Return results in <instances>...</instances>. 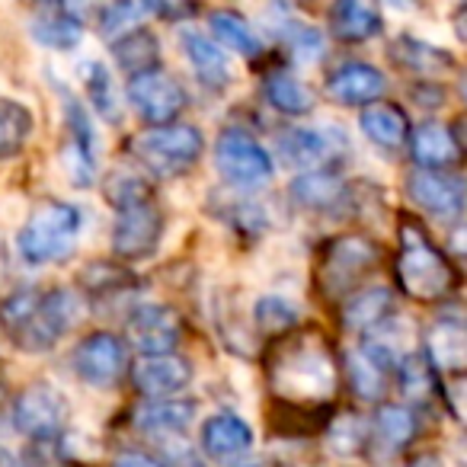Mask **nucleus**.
Instances as JSON below:
<instances>
[{"instance_id":"nucleus-1","label":"nucleus","mask_w":467,"mask_h":467,"mask_svg":"<svg viewBox=\"0 0 467 467\" xmlns=\"http://www.w3.org/2000/svg\"><path fill=\"white\" fill-rule=\"evenodd\" d=\"M84 317V301L65 285L16 288L0 301V330L16 349L52 352Z\"/></svg>"},{"instance_id":"nucleus-2","label":"nucleus","mask_w":467,"mask_h":467,"mask_svg":"<svg viewBox=\"0 0 467 467\" xmlns=\"http://www.w3.org/2000/svg\"><path fill=\"white\" fill-rule=\"evenodd\" d=\"M84 234V212L71 202H42L16 231V254L26 266H48L74 254Z\"/></svg>"},{"instance_id":"nucleus-3","label":"nucleus","mask_w":467,"mask_h":467,"mask_svg":"<svg viewBox=\"0 0 467 467\" xmlns=\"http://www.w3.org/2000/svg\"><path fill=\"white\" fill-rule=\"evenodd\" d=\"M397 282H400V288L410 298L422 301V305L441 301L454 288L451 263L422 234V227L403 224L400 256H397Z\"/></svg>"},{"instance_id":"nucleus-4","label":"nucleus","mask_w":467,"mask_h":467,"mask_svg":"<svg viewBox=\"0 0 467 467\" xmlns=\"http://www.w3.org/2000/svg\"><path fill=\"white\" fill-rule=\"evenodd\" d=\"M205 154V138L195 125L170 122L148 129L131 141V157L157 180H180Z\"/></svg>"},{"instance_id":"nucleus-5","label":"nucleus","mask_w":467,"mask_h":467,"mask_svg":"<svg viewBox=\"0 0 467 467\" xmlns=\"http://www.w3.org/2000/svg\"><path fill=\"white\" fill-rule=\"evenodd\" d=\"M273 388L288 400H327L337 388V368L324 346L301 339L275 362Z\"/></svg>"},{"instance_id":"nucleus-6","label":"nucleus","mask_w":467,"mask_h":467,"mask_svg":"<svg viewBox=\"0 0 467 467\" xmlns=\"http://www.w3.org/2000/svg\"><path fill=\"white\" fill-rule=\"evenodd\" d=\"M214 170L234 189L266 186L275 173L273 154L241 125H227L214 138Z\"/></svg>"},{"instance_id":"nucleus-7","label":"nucleus","mask_w":467,"mask_h":467,"mask_svg":"<svg viewBox=\"0 0 467 467\" xmlns=\"http://www.w3.org/2000/svg\"><path fill=\"white\" fill-rule=\"evenodd\" d=\"M67 416H71V403L48 381L26 384L14 397V407H10L14 429L20 435H26V439H33L36 445H48L52 439H58L67 426Z\"/></svg>"},{"instance_id":"nucleus-8","label":"nucleus","mask_w":467,"mask_h":467,"mask_svg":"<svg viewBox=\"0 0 467 467\" xmlns=\"http://www.w3.org/2000/svg\"><path fill=\"white\" fill-rule=\"evenodd\" d=\"M349 150V138L339 125H298L279 135V154L301 173H337Z\"/></svg>"},{"instance_id":"nucleus-9","label":"nucleus","mask_w":467,"mask_h":467,"mask_svg":"<svg viewBox=\"0 0 467 467\" xmlns=\"http://www.w3.org/2000/svg\"><path fill=\"white\" fill-rule=\"evenodd\" d=\"M61 106H65L67 141L61 148V167L71 186L90 189L97 182V131H93L90 112L74 97L67 87H61Z\"/></svg>"},{"instance_id":"nucleus-10","label":"nucleus","mask_w":467,"mask_h":467,"mask_svg":"<svg viewBox=\"0 0 467 467\" xmlns=\"http://www.w3.org/2000/svg\"><path fill=\"white\" fill-rule=\"evenodd\" d=\"M71 368L87 388L93 390H112L122 381L129 368V352L125 343L109 330H97L84 337L71 352Z\"/></svg>"},{"instance_id":"nucleus-11","label":"nucleus","mask_w":467,"mask_h":467,"mask_svg":"<svg viewBox=\"0 0 467 467\" xmlns=\"http://www.w3.org/2000/svg\"><path fill=\"white\" fill-rule=\"evenodd\" d=\"M163 241V214L154 205V199L131 202V205L116 208L112 221V254L122 260H148L157 254Z\"/></svg>"},{"instance_id":"nucleus-12","label":"nucleus","mask_w":467,"mask_h":467,"mask_svg":"<svg viewBox=\"0 0 467 467\" xmlns=\"http://www.w3.org/2000/svg\"><path fill=\"white\" fill-rule=\"evenodd\" d=\"M129 103L144 122L150 125H170L182 109H186V87L173 78V74L161 71H144L135 74L125 87Z\"/></svg>"},{"instance_id":"nucleus-13","label":"nucleus","mask_w":467,"mask_h":467,"mask_svg":"<svg viewBox=\"0 0 467 467\" xmlns=\"http://www.w3.org/2000/svg\"><path fill=\"white\" fill-rule=\"evenodd\" d=\"M125 333L141 356H173L182 339V317L170 305H135L125 317Z\"/></svg>"},{"instance_id":"nucleus-14","label":"nucleus","mask_w":467,"mask_h":467,"mask_svg":"<svg viewBox=\"0 0 467 467\" xmlns=\"http://www.w3.org/2000/svg\"><path fill=\"white\" fill-rule=\"evenodd\" d=\"M378 266V247L368 237L358 234H346L333 247L327 250L324 269H320V282H324L327 295H343L356 285L362 275H368Z\"/></svg>"},{"instance_id":"nucleus-15","label":"nucleus","mask_w":467,"mask_h":467,"mask_svg":"<svg viewBox=\"0 0 467 467\" xmlns=\"http://www.w3.org/2000/svg\"><path fill=\"white\" fill-rule=\"evenodd\" d=\"M288 195L298 208L324 218H343L356 205V192L339 173H301L292 180Z\"/></svg>"},{"instance_id":"nucleus-16","label":"nucleus","mask_w":467,"mask_h":467,"mask_svg":"<svg viewBox=\"0 0 467 467\" xmlns=\"http://www.w3.org/2000/svg\"><path fill=\"white\" fill-rule=\"evenodd\" d=\"M407 195L416 202V208L439 221H458L464 212V182L458 176L413 170L407 176Z\"/></svg>"},{"instance_id":"nucleus-17","label":"nucleus","mask_w":467,"mask_h":467,"mask_svg":"<svg viewBox=\"0 0 467 467\" xmlns=\"http://www.w3.org/2000/svg\"><path fill=\"white\" fill-rule=\"evenodd\" d=\"M192 381V362L182 356H144L131 368V384L144 400L180 397Z\"/></svg>"},{"instance_id":"nucleus-18","label":"nucleus","mask_w":467,"mask_h":467,"mask_svg":"<svg viewBox=\"0 0 467 467\" xmlns=\"http://www.w3.org/2000/svg\"><path fill=\"white\" fill-rule=\"evenodd\" d=\"M388 90V78L368 61H343L327 78V93L343 106H375Z\"/></svg>"},{"instance_id":"nucleus-19","label":"nucleus","mask_w":467,"mask_h":467,"mask_svg":"<svg viewBox=\"0 0 467 467\" xmlns=\"http://www.w3.org/2000/svg\"><path fill=\"white\" fill-rule=\"evenodd\" d=\"M199 445L212 461H237L254 448V429L237 413H212L202 422Z\"/></svg>"},{"instance_id":"nucleus-20","label":"nucleus","mask_w":467,"mask_h":467,"mask_svg":"<svg viewBox=\"0 0 467 467\" xmlns=\"http://www.w3.org/2000/svg\"><path fill=\"white\" fill-rule=\"evenodd\" d=\"M180 48H182V58L189 61V67H192V74L199 78L202 87H208L212 93H221L234 84L231 58H227L205 33H199V29H182Z\"/></svg>"},{"instance_id":"nucleus-21","label":"nucleus","mask_w":467,"mask_h":467,"mask_svg":"<svg viewBox=\"0 0 467 467\" xmlns=\"http://www.w3.org/2000/svg\"><path fill=\"white\" fill-rule=\"evenodd\" d=\"M422 358L429 362V368L441 371V375H458V371L464 368L467 333H464V324H461L458 314H445V317H439L432 327H429Z\"/></svg>"},{"instance_id":"nucleus-22","label":"nucleus","mask_w":467,"mask_h":467,"mask_svg":"<svg viewBox=\"0 0 467 467\" xmlns=\"http://www.w3.org/2000/svg\"><path fill=\"white\" fill-rule=\"evenodd\" d=\"M195 420V403L182 400V397H170V400H144L131 410V422L141 429L144 435L154 439H173L182 435Z\"/></svg>"},{"instance_id":"nucleus-23","label":"nucleus","mask_w":467,"mask_h":467,"mask_svg":"<svg viewBox=\"0 0 467 467\" xmlns=\"http://www.w3.org/2000/svg\"><path fill=\"white\" fill-rule=\"evenodd\" d=\"M410 157H413V163H420V170L445 173L448 167L461 161V144L448 125L422 122L410 135Z\"/></svg>"},{"instance_id":"nucleus-24","label":"nucleus","mask_w":467,"mask_h":467,"mask_svg":"<svg viewBox=\"0 0 467 467\" xmlns=\"http://www.w3.org/2000/svg\"><path fill=\"white\" fill-rule=\"evenodd\" d=\"M388 55L400 71L413 74V78H441L454 67V55L448 48L429 46L416 36H397Z\"/></svg>"},{"instance_id":"nucleus-25","label":"nucleus","mask_w":467,"mask_h":467,"mask_svg":"<svg viewBox=\"0 0 467 467\" xmlns=\"http://www.w3.org/2000/svg\"><path fill=\"white\" fill-rule=\"evenodd\" d=\"M29 36L55 52H71L84 42V23L71 7H39L29 20Z\"/></svg>"},{"instance_id":"nucleus-26","label":"nucleus","mask_w":467,"mask_h":467,"mask_svg":"<svg viewBox=\"0 0 467 467\" xmlns=\"http://www.w3.org/2000/svg\"><path fill=\"white\" fill-rule=\"evenodd\" d=\"M388 317H394V295L384 285L358 288L343 301V311H339V320L349 333H371Z\"/></svg>"},{"instance_id":"nucleus-27","label":"nucleus","mask_w":467,"mask_h":467,"mask_svg":"<svg viewBox=\"0 0 467 467\" xmlns=\"http://www.w3.org/2000/svg\"><path fill=\"white\" fill-rule=\"evenodd\" d=\"M330 33L339 42H371L384 29V16L375 4H358V0H343L330 7Z\"/></svg>"},{"instance_id":"nucleus-28","label":"nucleus","mask_w":467,"mask_h":467,"mask_svg":"<svg viewBox=\"0 0 467 467\" xmlns=\"http://www.w3.org/2000/svg\"><path fill=\"white\" fill-rule=\"evenodd\" d=\"M112 58L131 78L144 71H154V67H161V39L148 26L129 29L119 39H112Z\"/></svg>"},{"instance_id":"nucleus-29","label":"nucleus","mask_w":467,"mask_h":467,"mask_svg":"<svg viewBox=\"0 0 467 467\" xmlns=\"http://www.w3.org/2000/svg\"><path fill=\"white\" fill-rule=\"evenodd\" d=\"M279 20L273 23V29L279 33V39L292 48V55L301 65H317L327 55V39L317 26H311L307 20H301L292 10H275Z\"/></svg>"},{"instance_id":"nucleus-30","label":"nucleus","mask_w":467,"mask_h":467,"mask_svg":"<svg viewBox=\"0 0 467 467\" xmlns=\"http://www.w3.org/2000/svg\"><path fill=\"white\" fill-rule=\"evenodd\" d=\"M36 135V116L23 99L0 97V161L23 154Z\"/></svg>"},{"instance_id":"nucleus-31","label":"nucleus","mask_w":467,"mask_h":467,"mask_svg":"<svg viewBox=\"0 0 467 467\" xmlns=\"http://www.w3.org/2000/svg\"><path fill=\"white\" fill-rule=\"evenodd\" d=\"M208 29H212V36L221 46L244 55V58H256V55L263 52L260 33H256L254 23L237 14V10H212V14H208Z\"/></svg>"},{"instance_id":"nucleus-32","label":"nucleus","mask_w":467,"mask_h":467,"mask_svg":"<svg viewBox=\"0 0 467 467\" xmlns=\"http://www.w3.org/2000/svg\"><path fill=\"white\" fill-rule=\"evenodd\" d=\"M263 97L282 116H307V112H314V103H317L311 87L285 71L269 74L266 84H263Z\"/></svg>"},{"instance_id":"nucleus-33","label":"nucleus","mask_w":467,"mask_h":467,"mask_svg":"<svg viewBox=\"0 0 467 467\" xmlns=\"http://www.w3.org/2000/svg\"><path fill=\"white\" fill-rule=\"evenodd\" d=\"M358 129L371 144L384 150H397L410 138V122L397 106H365L358 116Z\"/></svg>"},{"instance_id":"nucleus-34","label":"nucleus","mask_w":467,"mask_h":467,"mask_svg":"<svg viewBox=\"0 0 467 467\" xmlns=\"http://www.w3.org/2000/svg\"><path fill=\"white\" fill-rule=\"evenodd\" d=\"M78 71H80V84H84V97L97 109V116H103L106 122H119L122 119V103H119L109 67L97 58H87L80 61Z\"/></svg>"},{"instance_id":"nucleus-35","label":"nucleus","mask_w":467,"mask_h":467,"mask_svg":"<svg viewBox=\"0 0 467 467\" xmlns=\"http://www.w3.org/2000/svg\"><path fill=\"white\" fill-rule=\"evenodd\" d=\"M301 320V307L295 305L288 295L269 292L254 301V327L266 337H282V333L295 330Z\"/></svg>"},{"instance_id":"nucleus-36","label":"nucleus","mask_w":467,"mask_h":467,"mask_svg":"<svg viewBox=\"0 0 467 467\" xmlns=\"http://www.w3.org/2000/svg\"><path fill=\"white\" fill-rule=\"evenodd\" d=\"M346 378H349L358 400H381L388 390V375L362 349L346 352Z\"/></svg>"},{"instance_id":"nucleus-37","label":"nucleus","mask_w":467,"mask_h":467,"mask_svg":"<svg viewBox=\"0 0 467 467\" xmlns=\"http://www.w3.org/2000/svg\"><path fill=\"white\" fill-rule=\"evenodd\" d=\"M375 435L384 448L397 451V448L410 445L416 435V416L413 410L400 407V403H388L375 413Z\"/></svg>"},{"instance_id":"nucleus-38","label":"nucleus","mask_w":467,"mask_h":467,"mask_svg":"<svg viewBox=\"0 0 467 467\" xmlns=\"http://www.w3.org/2000/svg\"><path fill=\"white\" fill-rule=\"evenodd\" d=\"M80 285H84V292L93 301H106V298H116V295L131 292L135 288V275L119 266H109V263H93L90 269L80 273Z\"/></svg>"},{"instance_id":"nucleus-39","label":"nucleus","mask_w":467,"mask_h":467,"mask_svg":"<svg viewBox=\"0 0 467 467\" xmlns=\"http://www.w3.org/2000/svg\"><path fill=\"white\" fill-rule=\"evenodd\" d=\"M150 14H154V4H109L99 10V33L119 39L129 29L141 26V20Z\"/></svg>"},{"instance_id":"nucleus-40","label":"nucleus","mask_w":467,"mask_h":467,"mask_svg":"<svg viewBox=\"0 0 467 467\" xmlns=\"http://www.w3.org/2000/svg\"><path fill=\"white\" fill-rule=\"evenodd\" d=\"M106 199H109L112 208H122V205H131V202L154 199V195H150V186L138 173L116 170V173L106 180Z\"/></svg>"},{"instance_id":"nucleus-41","label":"nucleus","mask_w":467,"mask_h":467,"mask_svg":"<svg viewBox=\"0 0 467 467\" xmlns=\"http://www.w3.org/2000/svg\"><path fill=\"white\" fill-rule=\"evenodd\" d=\"M397 378H400V390L407 397H413V400L426 397L429 388H432V368H429L426 358L416 356V352H407V356L400 358V365H397Z\"/></svg>"},{"instance_id":"nucleus-42","label":"nucleus","mask_w":467,"mask_h":467,"mask_svg":"<svg viewBox=\"0 0 467 467\" xmlns=\"http://www.w3.org/2000/svg\"><path fill=\"white\" fill-rule=\"evenodd\" d=\"M224 218L231 221V227H237V231H247V234H266V227H269L266 208H263L260 202H254V199L227 202Z\"/></svg>"},{"instance_id":"nucleus-43","label":"nucleus","mask_w":467,"mask_h":467,"mask_svg":"<svg viewBox=\"0 0 467 467\" xmlns=\"http://www.w3.org/2000/svg\"><path fill=\"white\" fill-rule=\"evenodd\" d=\"M327 445H330V451L339 454V458H349V454H356L358 448L365 445V426L356 416H343V420L333 426V432L327 435Z\"/></svg>"},{"instance_id":"nucleus-44","label":"nucleus","mask_w":467,"mask_h":467,"mask_svg":"<svg viewBox=\"0 0 467 467\" xmlns=\"http://www.w3.org/2000/svg\"><path fill=\"white\" fill-rule=\"evenodd\" d=\"M112 467H163V461L141 451V448H125V451H119L112 458Z\"/></svg>"},{"instance_id":"nucleus-45","label":"nucleus","mask_w":467,"mask_h":467,"mask_svg":"<svg viewBox=\"0 0 467 467\" xmlns=\"http://www.w3.org/2000/svg\"><path fill=\"white\" fill-rule=\"evenodd\" d=\"M231 467H269V464L260 458H237V461H231Z\"/></svg>"},{"instance_id":"nucleus-46","label":"nucleus","mask_w":467,"mask_h":467,"mask_svg":"<svg viewBox=\"0 0 467 467\" xmlns=\"http://www.w3.org/2000/svg\"><path fill=\"white\" fill-rule=\"evenodd\" d=\"M410 467H435V461L432 458H420L416 464H410Z\"/></svg>"}]
</instances>
